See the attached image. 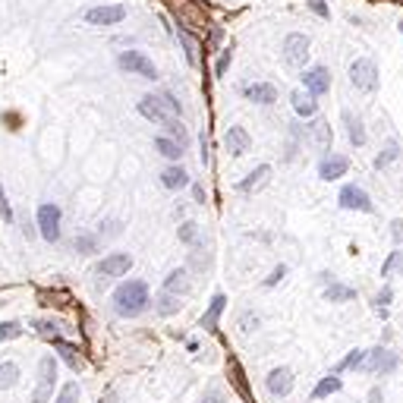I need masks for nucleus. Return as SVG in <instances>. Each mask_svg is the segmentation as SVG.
I'll list each match as a JSON object with an SVG mask.
<instances>
[{
	"mask_svg": "<svg viewBox=\"0 0 403 403\" xmlns=\"http://www.w3.org/2000/svg\"><path fill=\"white\" fill-rule=\"evenodd\" d=\"M148 303H152V297H148L145 280H123L113 290V312L120 318H139L148 309Z\"/></svg>",
	"mask_w": 403,
	"mask_h": 403,
	"instance_id": "nucleus-1",
	"label": "nucleus"
},
{
	"mask_svg": "<svg viewBox=\"0 0 403 403\" xmlns=\"http://www.w3.org/2000/svg\"><path fill=\"white\" fill-rule=\"evenodd\" d=\"M180 101L173 98L171 92H158V95H145V98L139 101V113L148 120V123H161V126H167L171 120H177L180 117Z\"/></svg>",
	"mask_w": 403,
	"mask_h": 403,
	"instance_id": "nucleus-2",
	"label": "nucleus"
},
{
	"mask_svg": "<svg viewBox=\"0 0 403 403\" xmlns=\"http://www.w3.org/2000/svg\"><path fill=\"white\" fill-rule=\"evenodd\" d=\"M350 86L363 95H372L378 88V63L372 57H356L350 63Z\"/></svg>",
	"mask_w": 403,
	"mask_h": 403,
	"instance_id": "nucleus-3",
	"label": "nucleus"
},
{
	"mask_svg": "<svg viewBox=\"0 0 403 403\" xmlns=\"http://www.w3.org/2000/svg\"><path fill=\"white\" fill-rule=\"evenodd\" d=\"M309 47H312V41H309V35H303V32H290L284 38V45H280V57H284V63L287 66H293V70H303L306 66V60H309Z\"/></svg>",
	"mask_w": 403,
	"mask_h": 403,
	"instance_id": "nucleus-4",
	"label": "nucleus"
},
{
	"mask_svg": "<svg viewBox=\"0 0 403 403\" xmlns=\"http://www.w3.org/2000/svg\"><path fill=\"white\" fill-rule=\"evenodd\" d=\"M338 202H340V208H344V212H363V214L375 212V202H372V196L363 189V186H356V183L340 186Z\"/></svg>",
	"mask_w": 403,
	"mask_h": 403,
	"instance_id": "nucleus-5",
	"label": "nucleus"
},
{
	"mask_svg": "<svg viewBox=\"0 0 403 403\" xmlns=\"http://www.w3.org/2000/svg\"><path fill=\"white\" fill-rule=\"evenodd\" d=\"M54 381H57V359L47 353L38 363V388H35V394H32V403H51Z\"/></svg>",
	"mask_w": 403,
	"mask_h": 403,
	"instance_id": "nucleus-6",
	"label": "nucleus"
},
{
	"mask_svg": "<svg viewBox=\"0 0 403 403\" xmlns=\"http://www.w3.org/2000/svg\"><path fill=\"white\" fill-rule=\"evenodd\" d=\"M117 66L123 70V73H129V76H142V79H158V70H155V63H152V60H148L142 51H120Z\"/></svg>",
	"mask_w": 403,
	"mask_h": 403,
	"instance_id": "nucleus-7",
	"label": "nucleus"
},
{
	"mask_svg": "<svg viewBox=\"0 0 403 403\" xmlns=\"http://www.w3.org/2000/svg\"><path fill=\"white\" fill-rule=\"evenodd\" d=\"M397 365H400V359H397L394 350H388V347H375V350H369V359H365V372H372V375H390V372H397Z\"/></svg>",
	"mask_w": 403,
	"mask_h": 403,
	"instance_id": "nucleus-8",
	"label": "nucleus"
},
{
	"mask_svg": "<svg viewBox=\"0 0 403 403\" xmlns=\"http://www.w3.org/2000/svg\"><path fill=\"white\" fill-rule=\"evenodd\" d=\"M303 88L312 95V98H324L331 92V70L328 66H309L303 73Z\"/></svg>",
	"mask_w": 403,
	"mask_h": 403,
	"instance_id": "nucleus-9",
	"label": "nucleus"
},
{
	"mask_svg": "<svg viewBox=\"0 0 403 403\" xmlns=\"http://www.w3.org/2000/svg\"><path fill=\"white\" fill-rule=\"evenodd\" d=\"M347 171H350V158H347V155H338V152L324 155L322 164H318V177H322L324 183H334V180L347 177Z\"/></svg>",
	"mask_w": 403,
	"mask_h": 403,
	"instance_id": "nucleus-10",
	"label": "nucleus"
},
{
	"mask_svg": "<svg viewBox=\"0 0 403 403\" xmlns=\"http://www.w3.org/2000/svg\"><path fill=\"white\" fill-rule=\"evenodd\" d=\"M38 227L47 243H57L60 239V208L54 205V202H45V205L38 208Z\"/></svg>",
	"mask_w": 403,
	"mask_h": 403,
	"instance_id": "nucleus-11",
	"label": "nucleus"
},
{
	"mask_svg": "<svg viewBox=\"0 0 403 403\" xmlns=\"http://www.w3.org/2000/svg\"><path fill=\"white\" fill-rule=\"evenodd\" d=\"M126 19V7L123 3H111V7H95L86 13L88 26H120Z\"/></svg>",
	"mask_w": 403,
	"mask_h": 403,
	"instance_id": "nucleus-12",
	"label": "nucleus"
},
{
	"mask_svg": "<svg viewBox=\"0 0 403 403\" xmlns=\"http://www.w3.org/2000/svg\"><path fill=\"white\" fill-rule=\"evenodd\" d=\"M129 268H132L129 252H111V255H104V262L98 264V274L101 278H123Z\"/></svg>",
	"mask_w": 403,
	"mask_h": 403,
	"instance_id": "nucleus-13",
	"label": "nucleus"
},
{
	"mask_svg": "<svg viewBox=\"0 0 403 403\" xmlns=\"http://www.w3.org/2000/svg\"><path fill=\"white\" fill-rule=\"evenodd\" d=\"M306 142L315 145L318 152H331V126L324 123L322 117H312L309 123H306Z\"/></svg>",
	"mask_w": 403,
	"mask_h": 403,
	"instance_id": "nucleus-14",
	"label": "nucleus"
},
{
	"mask_svg": "<svg viewBox=\"0 0 403 403\" xmlns=\"http://www.w3.org/2000/svg\"><path fill=\"white\" fill-rule=\"evenodd\" d=\"M224 148L233 155V158H243V155L252 148L249 132H246L243 126H230V129L224 132Z\"/></svg>",
	"mask_w": 403,
	"mask_h": 403,
	"instance_id": "nucleus-15",
	"label": "nucleus"
},
{
	"mask_svg": "<svg viewBox=\"0 0 403 403\" xmlns=\"http://www.w3.org/2000/svg\"><path fill=\"white\" fill-rule=\"evenodd\" d=\"M268 394L271 397H287L293 390V372L287 369V365H280V369H271V375H268Z\"/></svg>",
	"mask_w": 403,
	"mask_h": 403,
	"instance_id": "nucleus-16",
	"label": "nucleus"
},
{
	"mask_svg": "<svg viewBox=\"0 0 403 403\" xmlns=\"http://www.w3.org/2000/svg\"><path fill=\"white\" fill-rule=\"evenodd\" d=\"M268 177H271V164H258L249 177L237 183V192H239V196H252L255 189H262V186L268 183Z\"/></svg>",
	"mask_w": 403,
	"mask_h": 403,
	"instance_id": "nucleus-17",
	"label": "nucleus"
},
{
	"mask_svg": "<svg viewBox=\"0 0 403 403\" xmlns=\"http://www.w3.org/2000/svg\"><path fill=\"white\" fill-rule=\"evenodd\" d=\"M243 95L252 101V104H264V107L278 101V88H274L271 82H252V86L243 88Z\"/></svg>",
	"mask_w": 403,
	"mask_h": 403,
	"instance_id": "nucleus-18",
	"label": "nucleus"
},
{
	"mask_svg": "<svg viewBox=\"0 0 403 403\" xmlns=\"http://www.w3.org/2000/svg\"><path fill=\"white\" fill-rule=\"evenodd\" d=\"M51 347L60 353V359H63V363L70 365L73 372H79L82 365H86V363H82V356H79V347L70 344V340H63V338H51Z\"/></svg>",
	"mask_w": 403,
	"mask_h": 403,
	"instance_id": "nucleus-19",
	"label": "nucleus"
},
{
	"mask_svg": "<svg viewBox=\"0 0 403 403\" xmlns=\"http://www.w3.org/2000/svg\"><path fill=\"white\" fill-rule=\"evenodd\" d=\"M224 309H227V297H224V293H214L198 324H202L205 331H218V322H221V315H224Z\"/></svg>",
	"mask_w": 403,
	"mask_h": 403,
	"instance_id": "nucleus-20",
	"label": "nucleus"
},
{
	"mask_svg": "<svg viewBox=\"0 0 403 403\" xmlns=\"http://www.w3.org/2000/svg\"><path fill=\"white\" fill-rule=\"evenodd\" d=\"M290 104H293V111H297V117H303V120L318 117V101L312 98L309 92H293L290 95Z\"/></svg>",
	"mask_w": 403,
	"mask_h": 403,
	"instance_id": "nucleus-21",
	"label": "nucleus"
},
{
	"mask_svg": "<svg viewBox=\"0 0 403 403\" xmlns=\"http://www.w3.org/2000/svg\"><path fill=\"white\" fill-rule=\"evenodd\" d=\"M161 186L171 189V192H177V189H183V186H189V173H186L180 164H171V167L161 171Z\"/></svg>",
	"mask_w": 403,
	"mask_h": 403,
	"instance_id": "nucleus-22",
	"label": "nucleus"
},
{
	"mask_svg": "<svg viewBox=\"0 0 403 403\" xmlns=\"http://www.w3.org/2000/svg\"><path fill=\"white\" fill-rule=\"evenodd\" d=\"M344 388V378L338 375V372H331V375H324L322 381L312 388V400H324V397H331V394H338V390Z\"/></svg>",
	"mask_w": 403,
	"mask_h": 403,
	"instance_id": "nucleus-23",
	"label": "nucleus"
},
{
	"mask_svg": "<svg viewBox=\"0 0 403 403\" xmlns=\"http://www.w3.org/2000/svg\"><path fill=\"white\" fill-rule=\"evenodd\" d=\"M164 293H173V297H186V293H189V271H186V268H177V271L167 274Z\"/></svg>",
	"mask_w": 403,
	"mask_h": 403,
	"instance_id": "nucleus-24",
	"label": "nucleus"
},
{
	"mask_svg": "<svg viewBox=\"0 0 403 403\" xmlns=\"http://www.w3.org/2000/svg\"><path fill=\"white\" fill-rule=\"evenodd\" d=\"M344 123H347V139H350L353 148H363L365 145V126L359 117H353L350 111H344Z\"/></svg>",
	"mask_w": 403,
	"mask_h": 403,
	"instance_id": "nucleus-25",
	"label": "nucleus"
},
{
	"mask_svg": "<svg viewBox=\"0 0 403 403\" xmlns=\"http://www.w3.org/2000/svg\"><path fill=\"white\" fill-rule=\"evenodd\" d=\"M155 152L164 155L167 161H180V158H183L186 148L180 145L177 139H171V136H155Z\"/></svg>",
	"mask_w": 403,
	"mask_h": 403,
	"instance_id": "nucleus-26",
	"label": "nucleus"
},
{
	"mask_svg": "<svg viewBox=\"0 0 403 403\" xmlns=\"http://www.w3.org/2000/svg\"><path fill=\"white\" fill-rule=\"evenodd\" d=\"M324 299H328V303H353V299H356V290L340 284V280H331V284L324 287Z\"/></svg>",
	"mask_w": 403,
	"mask_h": 403,
	"instance_id": "nucleus-27",
	"label": "nucleus"
},
{
	"mask_svg": "<svg viewBox=\"0 0 403 403\" xmlns=\"http://www.w3.org/2000/svg\"><path fill=\"white\" fill-rule=\"evenodd\" d=\"M365 359H369V350H350L344 359L338 363V375L340 372H353V369H365Z\"/></svg>",
	"mask_w": 403,
	"mask_h": 403,
	"instance_id": "nucleus-28",
	"label": "nucleus"
},
{
	"mask_svg": "<svg viewBox=\"0 0 403 403\" xmlns=\"http://www.w3.org/2000/svg\"><path fill=\"white\" fill-rule=\"evenodd\" d=\"M180 306H183V303H180V297H173V293H164V290H161L158 293V299H155V312H158V315H173V312H180Z\"/></svg>",
	"mask_w": 403,
	"mask_h": 403,
	"instance_id": "nucleus-29",
	"label": "nucleus"
},
{
	"mask_svg": "<svg viewBox=\"0 0 403 403\" xmlns=\"http://www.w3.org/2000/svg\"><path fill=\"white\" fill-rule=\"evenodd\" d=\"M180 45H183V51H186V63L189 66H198V41L192 38V32H186V29H180Z\"/></svg>",
	"mask_w": 403,
	"mask_h": 403,
	"instance_id": "nucleus-30",
	"label": "nucleus"
},
{
	"mask_svg": "<svg viewBox=\"0 0 403 403\" xmlns=\"http://www.w3.org/2000/svg\"><path fill=\"white\" fill-rule=\"evenodd\" d=\"M397 158H400V145H397V142L390 139L388 145H384L381 152H378V158H375V167H378V171H384V167H388V164H394Z\"/></svg>",
	"mask_w": 403,
	"mask_h": 403,
	"instance_id": "nucleus-31",
	"label": "nucleus"
},
{
	"mask_svg": "<svg viewBox=\"0 0 403 403\" xmlns=\"http://www.w3.org/2000/svg\"><path fill=\"white\" fill-rule=\"evenodd\" d=\"M390 299H394V287L384 284L381 290L375 293V312H378L381 318H388V306H390Z\"/></svg>",
	"mask_w": 403,
	"mask_h": 403,
	"instance_id": "nucleus-32",
	"label": "nucleus"
},
{
	"mask_svg": "<svg viewBox=\"0 0 403 403\" xmlns=\"http://www.w3.org/2000/svg\"><path fill=\"white\" fill-rule=\"evenodd\" d=\"M394 271H403V252L400 249L388 252V258H384V264H381V278H390Z\"/></svg>",
	"mask_w": 403,
	"mask_h": 403,
	"instance_id": "nucleus-33",
	"label": "nucleus"
},
{
	"mask_svg": "<svg viewBox=\"0 0 403 403\" xmlns=\"http://www.w3.org/2000/svg\"><path fill=\"white\" fill-rule=\"evenodd\" d=\"M16 378H19V369H16V363H0V390L13 388Z\"/></svg>",
	"mask_w": 403,
	"mask_h": 403,
	"instance_id": "nucleus-34",
	"label": "nucleus"
},
{
	"mask_svg": "<svg viewBox=\"0 0 403 403\" xmlns=\"http://www.w3.org/2000/svg\"><path fill=\"white\" fill-rule=\"evenodd\" d=\"M177 237H180V243L196 246L198 243V224H196V221H183V224H180V230H177Z\"/></svg>",
	"mask_w": 403,
	"mask_h": 403,
	"instance_id": "nucleus-35",
	"label": "nucleus"
},
{
	"mask_svg": "<svg viewBox=\"0 0 403 403\" xmlns=\"http://www.w3.org/2000/svg\"><path fill=\"white\" fill-rule=\"evenodd\" d=\"M76 252H79V255L98 252V237H95V233H79V237H76Z\"/></svg>",
	"mask_w": 403,
	"mask_h": 403,
	"instance_id": "nucleus-36",
	"label": "nucleus"
},
{
	"mask_svg": "<svg viewBox=\"0 0 403 403\" xmlns=\"http://www.w3.org/2000/svg\"><path fill=\"white\" fill-rule=\"evenodd\" d=\"M164 129H167V136H171V139H177L183 148L189 145V132H186V126L180 123V117H177V120H171V123H167Z\"/></svg>",
	"mask_w": 403,
	"mask_h": 403,
	"instance_id": "nucleus-37",
	"label": "nucleus"
},
{
	"mask_svg": "<svg viewBox=\"0 0 403 403\" xmlns=\"http://www.w3.org/2000/svg\"><path fill=\"white\" fill-rule=\"evenodd\" d=\"M76 400H79V384L70 381V384H63V390L57 394V400H54V403H76Z\"/></svg>",
	"mask_w": 403,
	"mask_h": 403,
	"instance_id": "nucleus-38",
	"label": "nucleus"
},
{
	"mask_svg": "<svg viewBox=\"0 0 403 403\" xmlns=\"http://www.w3.org/2000/svg\"><path fill=\"white\" fill-rule=\"evenodd\" d=\"M19 334H22V324L19 322H3V324H0V344H3V340L19 338Z\"/></svg>",
	"mask_w": 403,
	"mask_h": 403,
	"instance_id": "nucleus-39",
	"label": "nucleus"
},
{
	"mask_svg": "<svg viewBox=\"0 0 403 403\" xmlns=\"http://www.w3.org/2000/svg\"><path fill=\"white\" fill-rule=\"evenodd\" d=\"M32 328L38 331V334H45V338H57V322H47V318H38V322H32Z\"/></svg>",
	"mask_w": 403,
	"mask_h": 403,
	"instance_id": "nucleus-40",
	"label": "nucleus"
},
{
	"mask_svg": "<svg viewBox=\"0 0 403 403\" xmlns=\"http://www.w3.org/2000/svg\"><path fill=\"white\" fill-rule=\"evenodd\" d=\"M120 237V233H123V227H120V221H101L98 224V237Z\"/></svg>",
	"mask_w": 403,
	"mask_h": 403,
	"instance_id": "nucleus-41",
	"label": "nucleus"
},
{
	"mask_svg": "<svg viewBox=\"0 0 403 403\" xmlns=\"http://www.w3.org/2000/svg\"><path fill=\"white\" fill-rule=\"evenodd\" d=\"M284 278H287V264H278V268H274V271L268 274V278H264V287L271 290V287H278Z\"/></svg>",
	"mask_w": 403,
	"mask_h": 403,
	"instance_id": "nucleus-42",
	"label": "nucleus"
},
{
	"mask_svg": "<svg viewBox=\"0 0 403 403\" xmlns=\"http://www.w3.org/2000/svg\"><path fill=\"white\" fill-rule=\"evenodd\" d=\"M0 218L7 221V224H13V208H10V202H7V192H3V186H0Z\"/></svg>",
	"mask_w": 403,
	"mask_h": 403,
	"instance_id": "nucleus-43",
	"label": "nucleus"
},
{
	"mask_svg": "<svg viewBox=\"0 0 403 403\" xmlns=\"http://www.w3.org/2000/svg\"><path fill=\"white\" fill-rule=\"evenodd\" d=\"M230 60H233V51H230V47H224V51H221L218 66H214V76H224V73H227V66H230Z\"/></svg>",
	"mask_w": 403,
	"mask_h": 403,
	"instance_id": "nucleus-44",
	"label": "nucleus"
},
{
	"mask_svg": "<svg viewBox=\"0 0 403 403\" xmlns=\"http://www.w3.org/2000/svg\"><path fill=\"white\" fill-rule=\"evenodd\" d=\"M239 328H243L246 334H249V331H255L258 328V315H255V312H243V315H239Z\"/></svg>",
	"mask_w": 403,
	"mask_h": 403,
	"instance_id": "nucleus-45",
	"label": "nucleus"
},
{
	"mask_svg": "<svg viewBox=\"0 0 403 403\" xmlns=\"http://www.w3.org/2000/svg\"><path fill=\"white\" fill-rule=\"evenodd\" d=\"M309 10H312L315 16H322V19H331V10L324 7L322 0H309Z\"/></svg>",
	"mask_w": 403,
	"mask_h": 403,
	"instance_id": "nucleus-46",
	"label": "nucleus"
},
{
	"mask_svg": "<svg viewBox=\"0 0 403 403\" xmlns=\"http://www.w3.org/2000/svg\"><path fill=\"white\" fill-rule=\"evenodd\" d=\"M390 237H394L397 246H403V221H394V224H390Z\"/></svg>",
	"mask_w": 403,
	"mask_h": 403,
	"instance_id": "nucleus-47",
	"label": "nucleus"
},
{
	"mask_svg": "<svg viewBox=\"0 0 403 403\" xmlns=\"http://www.w3.org/2000/svg\"><path fill=\"white\" fill-rule=\"evenodd\" d=\"M202 403H224V394H221V390H208V394L202 397Z\"/></svg>",
	"mask_w": 403,
	"mask_h": 403,
	"instance_id": "nucleus-48",
	"label": "nucleus"
},
{
	"mask_svg": "<svg viewBox=\"0 0 403 403\" xmlns=\"http://www.w3.org/2000/svg\"><path fill=\"white\" fill-rule=\"evenodd\" d=\"M192 196H196V202H198V205H205V186H202V183H196V186H192Z\"/></svg>",
	"mask_w": 403,
	"mask_h": 403,
	"instance_id": "nucleus-49",
	"label": "nucleus"
},
{
	"mask_svg": "<svg viewBox=\"0 0 403 403\" xmlns=\"http://www.w3.org/2000/svg\"><path fill=\"white\" fill-rule=\"evenodd\" d=\"M378 400H381V388H372L369 390V403H378Z\"/></svg>",
	"mask_w": 403,
	"mask_h": 403,
	"instance_id": "nucleus-50",
	"label": "nucleus"
},
{
	"mask_svg": "<svg viewBox=\"0 0 403 403\" xmlns=\"http://www.w3.org/2000/svg\"><path fill=\"white\" fill-rule=\"evenodd\" d=\"M397 32H400V35H403V19H400V22H397Z\"/></svg>",
	"mask_w": 403,
	"mask_h": 403,
	"instance_id": "nucleus-51",
	"label": "nucleus"
}]
</instances>
